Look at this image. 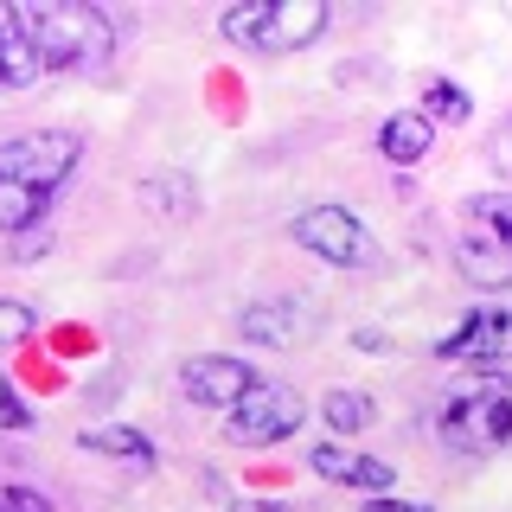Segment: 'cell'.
<instances>
[{"instance_id":"4fadbf2b","label":"cell","mask_w":512,"mask_h":512,"mask_svg":"<svg viewBox=\"0 0 512 512\" xmlns=\"http://www.w3.org/2000/svg\"><path fill=\"white\" fill-rule=\"evenodd\" d=\"M455 263H461V276L474 288H512V250L493 244V237H480V231H461Z\"/></svg>"},{"instance_id":"d6986e66","label":"cell","mask_w":512,"mask_h":512,"mask_svg":"<svg viewBox=\"0 0 512 512\" xmlns=\"http://www.w3.org/2000/svg\"><path fill=\"white\" fill-rule=\"evenodd\" d=\"M423 109H429V116H436V122H468V90H461V84H448V77H429V84H423Z\"/></svg>"},{"instance_id":"e0dca14e","label":"cell","mask_w":512,"mask_h":512,"mask_svg":"<svg viewBox=\"0 0 512 512\" xmlns=\"http://www.w3.org/2000/svg\"><path fill=\"white\" fill-rule=\"evenodd\" d=\"M468 231H480V237H493V244L512 250V192H487V199H474L468 205Z\"/></svg>"},{"instance_id":"9a60e30c","label":"cell","mask_w":512,"mask_h":512,"mask_svg":"<svg viewBox=\"0 0 512 512\" xmlns=\"http://www.w3.org/2000/svg\"><path fill=\"white\" fill-rule=\"evenodd\" d=\"M141 205L167 212V218H192L199 212V192H192L186 173H154V180H141Z\"/></svg>"},{"instance_id":"cb8c5ba5","label":"cell","mask_w":512,"mask_h":512,"mask_svg":"<svg viewBox=\"0 0 512 512\" xmlns=\"http://www.w3.org/2000/svg\"><path fill=\"white\" fill-rule=\"evenodd\" d=\"M365 512H429V506H410V500H372Z\"/></svg>"},{"instance_id":"603a6c76","label":"cell","mask_w":512,"mask_h":512,"mask_svg":"<svg viewBox=\"0 0 512 512\" xmlns=\"http://www.w3.org/2000/svg\"><path fill=\"white\" fill-rule=\"evenodd\" d=\"M493 154H500V167H512V116L500 122V135H493Z\"/></svg>"},{"instance_id":"277c9868","label":"cell","mask_w":512,"mask_h":512,"mask_svg":"<svg viewBox=\"0 0 512 512\" xmlns=\"http://www.w3.org/2000/svg\"><path fill=\"white\" fill-rule=\"evenodd\" d=\"M442 442L455 455H493L500 442H512V391L506 384H474V391H455L436 416Z\"/></svg>"},{"instance_id":"7c38bea8","label":"cell","mask_w":512,"mask_h":512,"mask_svg":"<svg viewBox=\"0 0 512 512\" xmlns=\"http://www.w3.org/2000/svg\"><path fill=\"white\" fill-rule=\"evenodd\" d=\"M429 141H436V122H429L423 109H397V116H384V128H378V154L391 160V167L429 160Z\"/></svg>"},{"instance_id":"7402d4cb","label":"cell","mask_w":512,"mask_h":512,"mask_svg":"<svg viewBox=\"0 0 512 512\" xmlns=\"http://www.w3.org/2000/svg\"><path fill=\"white\" fill-rule=\"evenodd\" d=\"M0 512H52L39 487H0Z\"/></svg>"},{"instance_id":"5bb4252c","label":"cell","mask_w":512,"mask_h":512,"mask_svg":"<svg viewBox=\"0 0 512 512\" xmlns=\"http://www.w3.org/2000/svg\"><path fill=\"white\" fill-rule=\"evenodd\" d=\"M77 442H84L90 455H109V461H122V468H135V474L154 468V442L141 436V429H128V423H90Z\"/></svg>"},{"instance_id":"3957f363","label":"cell","mask_w":512,"mask_h":512,"mask_svg":"<svg viewBox=\"0 0 512 512\" xmlns=\"http://www.w3.org/2000/svg\"><path fill=\"white\" fill-rule=\"evenodd\" d=\"M77 160H84V135H71V128H32V135H13L0 148V186H26V192L52 199L77 173Z\"/></svg>"},{"instance_id":"52a82bcc","label":"cell","mask_w":512,"mask_h":512,"mask_svg":"<svg viewBox=\"0 0 512 512\" xmlns=\"http://www.w3.org/2000/svg\"><path fill=\"white\" fill-rule=\"evenodd\" d=\"M256 384H263L256 365L231 359V352H199V359L180 365V391L192 397V404H205V410H237Z\"/></svg>"},{"instance_id":"ffe728a7","label":"cell","mask_w":512,"mask_h":512,"mask_svg":"<svg viewBox=\"0 0 512 512\" xmlns=\"http://www.w3.org/2000/svg\"><path fill=\"white\" fill-rule=\"evenodd\" d=\"M20 340H32V308L0 295V346H20Z\"/></svg>"},{"instance_id":"ba28073f","label":"cell","mask_w":512,"mask_h":512,"mask_svg":"<svg viewBox=\"0 0 512 512\" xmlns=\"http://www.w3.org/2000/svg\"><path fill=\"white\" fill-rule=\"evenodd\" d=\"M436 359H468V365H512V308H480L436 346Z\"/></svg>"},{"instance_id":"5b68a950","label":"cell","mask_w":512,"mask_h":512,"mask_svg":"<svg viewBox=\"0 0 512 512\" xmlns=\"http://www.w3.org/2000/svg\"><path fill=\"white\" fill-rule=\"evenodd\" d=\"M301 423H308V404H301V391H295V384H276V378H263L237 410H224V436H231L237 448L288 442Z\"/></svg>"},{"instance_id":"8fae6325","label":"cell","mask_w":512,"mask_h":512,"mask_svg":"<svg viewBox=\"0 0 512 512\" xmlns=\"http://www.w3.org/2000/svg\"><path fill=\"white\" fill-rule=\"evenodd\" d=\"M39 77H45V64H39V45H32L20 7H0V90H26Z\"/></svg>"},{"instance_id":"2e32d148","label":"cell","mask_w":512,"mask_h":512,"mask_svg":"<svg viewBox=\"0 0 512 512\" xmlns=\"http://www.w3.org/2000/svg\"><path fill=\"white\" fill-rule=\"evenodd\" d=\"M320 416H327L333 436H359V429L378 423V404L365 391H327V397H320Z\"/></svg>"},{"instance_id":"8992f818","label":"cell","mask_w":512,"mask_h":512,"mask_svg":"<svg viewBox=\"0 0 512 512\" xmlns=\"http://www.w3.org/2000/svg\"><path fill=\"white\" fill-rule=\"evenodd\" d=\"M295 244L314 250L320 263L333 269H365L378 256V237L359 224V212H346V205H308V212H295Z\"/></svg>"},{"instance_id":"30bf717a","label":"cell","mask_w":512,"mask_h":512,"mask_svg":"<svg viewBox=\"0 0 512 512\" xmlns=\"http://www.w3.org/2000/svg\"><path fill=\"white\" fill-rule=\"evenodd\" d=\"M237 333L256 346H301L314 333V314H308V301H295V295H282V301H250L244 314H237Z\"/></svg>"},{"instance_id":"9c48e42d","label":"cell","mask_w":512,"mask_h":512,"mask_svg":"<svg viewBox=\"0 0 512 512\" xmlns=\"http://www.w3.org/2000/svg\"><path fill=\"white\" fill-rule=\"evenodd\" d=\"M308 468H314L320 480H333V487H359V493H372V500H391V480H397L391 461H378V455H352V448H340V442H314Z\"/></svg>"},{"instance_id":"6da1fadb","label":"cell","mask_w":512,"mask_h":512,"mask_svg":"<svg viewBox=\"0 0 512 512\" xmlns=\"http://www.w3.org/2000/svg\"><path fill=\"white\" fill-rule=\"evenodd\" d=\"M20 20L39 45L45 71H96L116 52V26H109L103 7H20Z\"/></svg>"},{"instance_id":"44dd1931","label":"cell","mask_w":512,"mask_h":512,"mask_svg":"<svg viewBox=\"0 0 512 512\" xmlns=\"http://www.w3.org/2000/svg\"><path fill=\"white\" fill-rule=\"evenodd\" d=\"M0 429H32V410H26V397L13 391L7 378H0Z\"/></svg>"},{"instance_id":"d4e9b609","label":"cell","mask_w":512,"mask_h":512,"mask_svg":"<svg viewBox=\"0 0 512 512\" xmlns=\"http://www.w3.org/2000/svg\"><path fill=\"white\" fill-rule=\"evenodd\" d=\"M231 512H288V506H231Z\"/></svg>"},{"instance_id":"ac0fdd59","label":"cell","mask_w":512,"mask_h":512,"mask_svg":"<svg viewBox=\"0 0 512 512\" xmlns=\"http://www.w3.org/2000/svg\"><path fill=\"white\" fill-rule=\"evenodd\" d=\"M45 192H26V186H0V231L7 237H20V231H32V224L45 218Z\"/></svg>"},{"instance_id":"7a4b0ae2","label":"cell","mask_w":512,"mask_h":512,"mask_svg":"<svg viewBox=\"0 0 512 512\" xmlns=\"http://www.w3.org/2000/svg\"><path fill=\"white\" fill-rule=\"evenodd\" d=\"M218 32L244 52H263V58H282V52H301L327 32V7L320 0H237L224 7Z\"/></svg>"}]
</instances>
